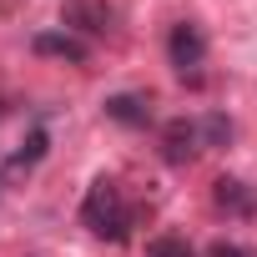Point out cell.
I'll list each match as a JSON object with an SVG mask.
<instances>
[{
	"instance_id": "cell-5",
	"label": "cell",
	"mask_w": 257,
	"mask_h": 257,
	"mask_svg": "<svg viewBox=\"0 0 257 257\" xmlns=\"http://www.w3.org/2000/svg\"><path fill=\"white\" fill-rule=\"evenodd\" d=\"M101 111H106V121L126 126V132H147L152 116H157L147 91H116V96H106V101H101Z\"/></svg>"
},
{
	"instance_id": "cell-4",
	"label": "cell",
	"mask_w": 257,
	"mask_h": 257,
	"mask_svg": "<svg viewBox=\"0 0 257 257\" xmlns=\"http://www.w3.org/2000/svg\"><path fill=\"white\" fill-rule=\"evenodd\" d=\"M202 152H207V142H202V121L197 116H172L162 126V162L167 167H192Z\"/></svg>"
},
{
	"instance_id": "cell-7",
	"label": "cell",
	"mask_w": 257,
	"mask_h": 257,
	"mask_svg": "<svg viewBox=\"0 0 257 257\" xmlns=\"http://www.w3.org/2000/svg\"><path fill=\"white\" fill-rule=\"evenodd\" d=\"M31 51L36 56H51V61H66V66H86L91 61V46L71 31H36L31 36Z\"/></svg>"
},
{
	"instance_id": "cell-2",
	"label": "cell",
	"mask_w": 257,
	"mask_h": 257,
	"mask_svg": "<svg viewBox=\"0 0 257 257\" xmlns=\"http://www.w3.org/2000/svg\"><path fill=\"white\" fill-rule=\"evenodd\" d=\"M167 61L187 86H202L207 81V71H202L207 66V31L197 21H177L172 36H167Z\"/></svg>"
},
{
	"instance_id": "cell-11",
	"label": "cell",
	"mask_w": 257,
	"mask_h": 257,
	"mask_svg": "<svg viewBox=\"0 0 257 257\" xmlns=\"http://www.w3.org/2000/svg\"><path fill=\"white\" fill-rule=\"evenodd\" d=\"M207 257H257V247H247V242H227V237H222V242H212Z\"/></svg>"
},
{
	"instance_id": "cell-6",
	"label": "cell",
	"mask_w": 257,
	"mask_h": 257,
	"mask_svg": "<svg viewBox=\"0 0 257 257\" xmlns=\"http://www.w3.org/2000/svg\"><path fill=\"white\" fill-rule=\"evenodd\" d=\"M212 202H217V212H227L237 222H252L257 217V187L242 182V177H217L212 182Z\"/></svg>"
},
{
	"instance_id": "cell-10",
	"label": "cell",
	"mask_w": 257,
	"mask_h": 257,
	"mask_svg": "<svg viewBox=\"0 0 257 257\" xmlns=\"http://www.w3.org/2000/svg\"><path fill=\"white\" fill-rule=\"evenodd\" d=\"M147 257H197V247L182 237V232H157L147 242Z\"/></svg>"
},
{
	"instance_id": "cell-8",
	"label": "cell",
	"mask_w": 257,
	"mask_h": 257,
	"mask_svg": "<svg viewBox=\"0 0 257 257\" xmlns=\"http://www.w3.org/2000/svg\"><path fill=\"white\" fill-rule=\"evenodd\" d=\"M51 152V137H46V126H31V132H26V142H21V152L11 157V172H31L41 157Z\"/></svg>"
},
{
	"instance_id": "cell-3",
	"label": "cell",
	"mask_w": 257,
	"mask_h": 257,
	"mask_svg": "<svg viewBox=\"0 0 257 257\" xmlns=\"http://www.w3.org/2000/svg\"><path fill=\"white\" fill-rule=\"evenodd\" d=\"M61 26H66L71 36H96V41H106V36L121 31V11L111 6V0H66V6H61Z\"/></svg>"
},
{
	"instance_id": "cell-1",
	"label": "cell",
	"mask_w": 257,
	"mask_h": 257,
	"mask_svg": "<svg viewBox=\"0 0 257 257\" xmlns=\"http://www.w3.org/2000/svg\"><path fill=\"white\" fill-rule=\"evenodd\" d=\"M81 227L101 242H126L137 227V207L126 202V187L116 177H96L81 197Z\"/></svg>"
},
{
	"instance_id": "cell-9",
	"label": "cell",
	"mask_w": 257,
	"mask_h": 257,
	"mask_svg": "<svg viewBox=\"0 0 257 257\" xmlns=\"http://www.w3.org/2000/svg\"><path fill=\"white\" fill-rule=\"evenodd\" d=\"M197 121H202V142H207V147H227V142L237 137V126H232L227 111H207V116H197Z\"/></svg>"
}]
</instances>
